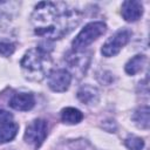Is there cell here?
Listing matches in <instances>:
<instances>
[{"instance_id":"7a4b0ae2","label":"cell","mask_w":150,"mask_h":150,"mask_svg":"<svg viewBox=\"0 0 150 150\" xmlns=\"http://www.w3.org/2000/svg\"><path fill=\"white\" fill-rule=\"evenodd\" d=\"M20 66L27 79L32 81H41L47 74H49L52 67L49 52L42 47L29 49L23 55Z\"/></svg>"},{"instance_id":"9a60e30c","label":"cell","mask_w":150,"mask_h":150,"mask_svg":"<svg viewBox=\"0 0 150 150\" xmlns=\"http://www.w3.org/2000/svg\"><path fill=\"white\" fill-rule=\"evenodd\" d=\"M124 144L129 150H143L144 148V141L141 137H137L134 135L128 136L124 141Z\"/></svg>"},{"instance_id":"30bf717a","label":"cell","mask_w":150,"mask_h":150,"mask_svg":"<svg viewBox=\"0 0 150 150\" xmlns=\"http://www.w3.org/2000/svg\"><path fill=\"white\" fill-rule=\"evenodd\" d=\"M77 98L86 104H91L97 102L98 100V91L96 88L91 86H83L77 91Z\"/></svg>"},{"instance_id":"52a82bcc","label":"cell","mask_w":150,"mask_h":150,"mask_svg":"<svg viewBox=\"0 0 150 150\" xmlns=\"http://www.w3.org/2000/svg\"><path fill=\"white\" fill-rule=\"evenodd\" d=\"M8 104L11 108H13L15 110L27 111L34 107L35 98H34L33 94H30V93H18L12 96Z\"/></svg>"},{"instance_id":"8992f818","label":"cell","mask_w":150,"mask_h":150,"mask_svg":"<svg viewBox=\"0 0 150 150\" xmlns=\"http://www.w3.org/2000/svg\"><path fill=\"white\" fill-rule=\"evenodd\" d=\"M48 86L53 91L62 93L69 88L71 82V75L66 69H55L48 74Z\"/></svg>"},{"instance_id":"4fadbf2b","label":"cell","mask_w":150,"mask_h":150,"mask_svg":"<svg viewBox=\"0 0 150 150\" xmlns=\"http://www.w3.org/2000/svg\"><path fill=\"white\" fill-rule=\"evenodd\" d=\"M145 60H146V59H145L144 55H141V54L135 55L134 57H131V59L127 62V64H125V67H124L125 73L129 74V75H135V74H137V73L143 68V66H144V63H145Z\"/></svg>"},{"instance_id":"2e32d148","label":"cell","mask_w":150,"mask_h":150,"mask_svg":"<svg viewBox=\"0 0 150 150\" xmlns=\"http://www.w3.org/2000/svg\"><path fill=\"white\" fill-rule=\"evenodd\" d=\"M14 52V46L9 43H0V54L4 56H9Z\"/></svg>"},{"instance_id":"e0dca14e","label":"cell","mask_w":150,"mask_h":150,"mask_svg":"<svg viewBox=\"0 0 150 150\" xmlns=\"http://www.w3.org/2000/svg\"><path fill=\"white\" fill-rule=\"evenodd\" d=\"M13 120V115L6 110H1L0 109V123L4 124V123H8Z\"/></svg>"},{"instance_id":"5b68a950","label":"cell","mask_w":150,"mask_h":150,"mask_svg":"<svg viewBox=\"0 0 150 150\" xmlns=\"http://www.w3.org/2000/svg\"><path fill=\"white\" fill-rule=\"evenodd\" d=\"M130 36H131V33L128 29H122V30L116 32L111 38H109L104 42V45L102 47V50H101L102 54L105 57L115 56L129 42Z\"/></svg>"},{"instance_id":"7c38bea8","label":"cell","mask_w":150,"mask_h":150,"mask_svg":"<svg viewBox=\"0 0 150 150\" xmlns=\"http://www.w3.org/2000/svg\"><path fill=\"white\" fill-rule=\"evenodd\" d=\"M61 118L67 124H77V123H80L82 121L83 114L79 109H76V108L68 107V108H64L62 110Z\"/></svg>"},{"instance_id":"9c48e42d","label":"cell","mask_w":150,"mask_h":150,"mask_svg":"<svg viewBox=\"0 0 150 150\" xmlns=\"http://www.w3.org/2000/svg\"><path fill=\"white\" fill-rule=\"evenodd\" d=\"M67 62L71 69L75 71H86L89 64V54H84L81 52H70L67 55Z\"/></svg>"},{"instance_id":"8fae6325","label":"cell","mask_w":150,"mask_h":150,"mask_svg":"<svg viewBox=\"0 0 150 150\" xmlns=\"http://www.w3.org/2000/svg\"><path fill=\"white\" fill-rule=\"evenodd\" d=\"M19 130V125L14 122H8V123H4L0 125V144L7 143L9 141H12Z\"/></svg>"},{"instance_id":"ba28073f","label":"cell","mask_w":150,"mask_h":150,"mask_svg":"<svg viewBox=\"0 0 150 150\" xmlns=\"http://www.w3.org/2000/svg\"><path fill=\"white\" fill-rule=\"evenodd\" d=\"M143 14V6L139 1L128 0L122 4V16L128 22L137 21Z\"/></svg>"},{"instance_id":"277c9868","label":"cell","mask_w":150,"mask_h":150,"mask_svg":"<svg viewBox=\"0 0 150 150\" xmlns=\"http://www.w3.org/2000/svg\"><path fill=\"white\" fill-rule=\"evenodd\" d=\"M47 130H48V125L47 122L45 120H34L33 122H30L26 129L25 132V141L30 144L34 148H39L46 136H47Z\"/></svg>"},{"instance_id":"5bb4252c","label":"cell","mask_w":150,"mask_h":150,"mask_svg":"<svg viewBox=\"0 0 150 150\" xmlns=\"http://www.w3.org/2000/svg\"><path fill=\"white\" fill-rule=\"evenodd\" d=\"M149 111L150 110L148 105H143L135 111L132 120L138 128H142V129L149 128Z\"/></svg>"},{"instance_id":"6da1fadb","label":"cell","mask_w":150,"mask_h":150,"mask_svg":"<svg viewBox=\"0 0 150 150\" xmlns=\"http://www.w3.org/2000/svg\"><path fill=\"white\" fill-rule=\"evenodd\" d=\"M82 14L62 1H41L32 14L35 34L49 40L61 39L81 22Z\"/></svg>"},{"instance_id":"3957f363","label":"cell","mask_w":150,"mask_h":150,"mask_svg":"<svg viewBox=\"0 0 150 150\" xmlns=\"http://www.w3.org/2000/svg\"><path fill=\"white\" fill-rule=\"evenodd\" d=\"M107 30V26L102 21H95L86 25L82 30L76 35V38L73 40V50L81 52L86 47H88L90 43H93L97 38H100L102 34H104Z\"/></svg>"}]
</instances>
